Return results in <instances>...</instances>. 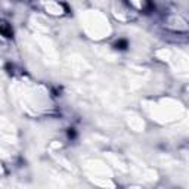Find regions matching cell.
<instances>
[{
  "label": "cell",
  "instance_id": "6da1fadb",
  "mask_svg": "<svg viewBox=\"0 0 189 189\" xmlns=\"http://www.w3.org/2000/svg\"><path fill=\"white\" fill-rule=\"evenodd\" d=\"M115 46H117V49H121V50H124L126 47H127V40L121 39V40H118V42L115 43Z\"/></svg>",
  "mask_w": 189,
  "mask_h": 189
},
{
  "label": "cell",
  "instance_id": "7a4b0ae2",
  "mask_svg": "<svg viewBox=\"0 0 189 189\" xmlns=\"http://www.w3.org/2000/svg\"><path fill=\"white\" fill-rule=\"evenodd\" d=\"M68 136H70V137H75V132H74V129H70V130H68Z\"/></svg>",
  "mask_w": 189,
  "mask_h": 189
}]
</instances>
